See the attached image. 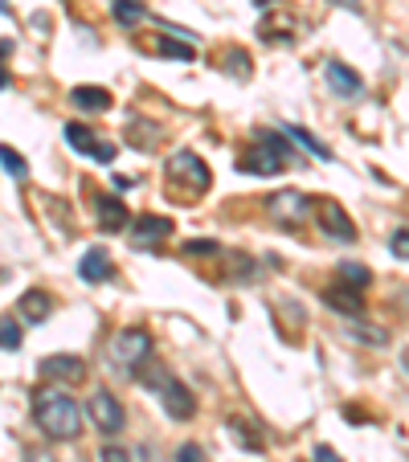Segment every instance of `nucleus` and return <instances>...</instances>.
I'll return each instance as SVG.
<instances>
[{
	"label": "nucleus",
	"mask_w": 409,
	"mask_h": 462,
	"mask_svg": "<svg viewBox=\"0 0 409 462\" xmlns=\"http://www.w3.org/2000/svg\"><path fill=\"white\" fill-rule=\"evenodd\" d=\"M33 418L50 442H74L82 438V410L74 402L66 384H42L33 397Z\"/></svg>",
	"instance_id": "nucleus-1"
},
{
	"label": "nucleus",
	"mask_w": 409,
	"mask_h": 462,
	"mask_svg": "<svg viewBox=\"0 0 409 462\" xmlns=\"http://www.w3.org/2000/svg\"><path fill=\"white\" fill-rule=\"evenodd\" d=\"M291 164H303V160H299L274 131H258L254 148H246L242 156H237V168H242L246 176H279L283 168H291Z\"/></svg>",
	"instance_id": "nucleus-2"
},
{
	"label": "nucleus",
	"mask_w": 409,
	"mask_h": 462,
	"mask_svg": "<svg viewBox=\"0 0 409 462\" xmlns=\"http://www.w3.org/2000/svg\"><path fill=\"white\" fill-rule=\"evenodd\" d=\"M164 176H168V184H172L176 201H197L200 192H209V184H213L209 164H205L197 152H176L164 164Z\"/></svg>",
	"instance_id": "nucleus-3"
},
{
	"label": "nucleus",
	"mask_w": 409,
	"mask_h": 462,
	"mask_svg": "<svg viewBox=\"0 0 409 462\" xmlns=\"http://www.w3.org/2000/svg\"><path fill=\"white\" fill-rule=\"evenodd\" d=\"M111 356L119 360V368H127L131 376H144V368H148V360H152V336L144 332V328H123L111 344Z\"/></svg>",
	"instance_id": "nucleus-4"
},
{
	"label": "nucleus",
	"mask_w": 409,
	"mask_h": 462,
	"mask_svg": "<svg viewBox=\"0 0 409 462\" xmlns=\"http://www.w3.org/2000/svg\"><path fill=\"white\" fill-rule=\"evenodd\" d=\"M266 217L283 229H299L307 217H311V197L295 189H283V192H270L266 197Z\"/></svg>",
	"instance_id": "nucleus-5"
},
{
	"label": "nucleus",
	"mask_w": 409,
	"mask_h": 462,
	"mask_svg": "<svg viewBox=\"0 0 409 462\" xmlns=\"http://www.w3.org/2000/svg\"><path fill=\"white\" fill-rule=\"evenodd\" d=\"M87 418L95 421L98 434H107V438L123 434V426H127V413H123L119 397H115V393H107V389L90 393V402H87Z\"/></svg>",
	"instance_id": "nucleus-6"
},
{
	"label": "nucleus",
	"mask_w": 409,
	"mask_h": 462,
	"mask_svg": "<svg viewBox=\"0 0 409 462\" xmlns=\"http://www.w3.org/2000/svg\"><path fill=\"white\" fill-rule=\"evenodd\" d=\"M156 393H160V405H164V413L168 418H176V421H189L192 413H197V397L189 393V384L184 381H176V376H160L156 381Z\"/></svg>",
	"instance_id": "nucleus-7"
},
{
	"label": "nucleus",
	"mask_w": 409,
	"mask_h": 462,
	"mask_svg": "<svg viewBox=\"0 0 409 462\" xmlns=\"http://www.w3.org/2000/svg\"><path fill=\"white\" fill-rule=\"evenodd\" d=\"M315 213H320V226H323V234H328L331 242H344V245L357 242V226H352V217L344 213V205L339 201L323 197V201L315 205Z\"/></svg>",
	"instance_id": "nucleus-8"
},
{
	"label": "nucleus",
	"mask_w": 409,
	"mask_h": 462,
	"mask_svg": "<svg viewBox=\"0 0 409 462\" xmlns=\"http://www.w3.org/2000/svg\"><path fill=\"white\" fill-rule=\"evenodd\" d=\"M37 373H42L45 384H79V381H87V360L82 356H45Z\"/></svg>",
	"instance_id": "nucleus-9"
},
{
	"label": "nucleus",
	"mask_w": 409,
	"mask_h": 462,
	"mask_svg": "<svg viewBox=\"0 0 409 462\" xmlns=\"http://www.w3.org/2000/svg\"><path fill=\"white\" fill-rule=\"evenodd\" d=\"M258 33H262V42H274V45L295 42L299 21H295V13H287V9H266L258 21Z\"/></svg>",
	"instance_id": "nucleus-10"
},
{
	"label": "nucleus",
	"mask_w": 409,
	"mask_h": 462,
	"mask_svg": "<svg viewBox=\"0 0 409 462\" xmlns=\"http://www.w3.org/2000/svg\"><path fill=\"white\" fill-rule=\"evenodd\" d=\"M66 143H70L74 152H82V156L103 160V164H111L115 160V143H103L95 131L82 127V123H66Z\"/></svg>",
	"instance_id": "nucleus-11"
},
{
	"label": "nucleus",
	"mask_w": 409,
	"mask_h": 462,
	"mask_svg": "<svg viewBox=\"0 0 409 462\" xmlns=\"http://www.w3.org/2000/svg\"><path fill=\"white\" fill-rule=\"evenodd\" d=\"M95 217H98V229H103V234H123V229L131 226L127 205H123L115 192H98L95 197Z\"/></svg>",
	"instance_id": "nucleus-12"
},
{
	"label": "nucleus",
	"mask_w": 409,
	"mask_h": 462,
	"mask_svg": "<svg viewBox=\"0 0 409 462\" xmlns=\"http://www.w3.org/2000/svg\"><path fill=\"white\" fill-rule=\"evenodd\" d=\"M323 79H328V87L336 90L339 98H349V103L365 95V82H360V74H352L344 61H328V66H323Z\"/></svg>",
	"instance_id": "nucleus-13"
},
{
	"label": "nucleus",
	"mask_w": 409,
	"mask_h": 462,
	"mask_svg": "<svg viewBox=\"0 0 409 462\" xmlns=\"http://www.w3.org/2000/svg\"><path fill=\"white\" fill-rule=\"evenodd\" d=\"M323 303L339 315H360L365 311V295H360L357 287H349V282H336V287L323 291Z\"/></svg>",
	"instance_id": "nucleus-14"
},
{
	"label": "nucleus",
	"mask_w": 409,
	"mask_h": 462,
	"mask_svg": "<svg viewBox=\"0 0 409 462\" xmlns=\"http://www.w3.org/2000/svg\"><path fill=\"white\" fill-rule=\"evenodd\" d=\"M79 274L87 282H111L115 279L111 254H107V250H87V254H82V262H79Z\"/></svg>",
	"instance_id": "nucleus-15"
},
{
	"label": "nucleus",
	"mask_w": 409,
	"mask_h": 462,
	"mask_svg": "<svg viewBox=\"0 0 409 462\" xmlns=\"http://www.w3.org/2000/svg\"><path fill=\"white\" fill-rule=\"evenodd\" d=\"M127 143L140 152H152L160 143V123L156 119H144V115H131L127 119Z\"/></svg>",
	"instance_id": "nucleus-16"
},
{
	"label": "nucleus",
	"mask_w": 409,
	"mask_h": 462,
	"mask_svg": "<svg viewBox=\"0 0 409 462\" xmlns=\"http://www.w3.org/2000/svg\"><path fill=\"white\" fill-rule=\"evenodd\" d=\"M226 434L234 438L242 450H266V434H262V426H254L250 418H229L226 421Z\"/></svg>",
	"instance_id": "nucleus-17"
},
{
	"label": "nucleus",
	"mask_w": 409,
	"mask_h": 462,
	"mask_svg": "<svg viewBox=\"0 0 409 462\" xmlns=\"http://www.w3.org/2000/svg\"><path fill=\"white\" fill-rule=\"evenodd\" d=\"M17 311H21V319L25 323H45L53 315V299L45 295V291H25L21 303H17Z\"/></svg>",
	"instance_id": "nucleus-18"
},
{
	"label": "nucleus",
	"mask_w": 409,
	"mask_h": 462,
	"mask_svg": "<svg viewBox=\"0 0 409 462\" xmlns=\"http://www.w3.org/2000/svg\"><path fill=\"white\" fill-rule=\"evenodd\" d=\"M172 234V221L168 217H156V213H144V217H135V229H131V237L135 242H164V237Z\"/></svg>",
	"instance_id": "nucleus-19"
},
{
	"label": "nucleus",
	"mask_w": 409,
	"mask_h": 462,
	"mask_svg": "<svg viewBox=\"0 0 409 462\" xmlns=\"http://www.w3.org/2000/svg\"><path fill=\"white\" fill-rule=\"evenodd\" d=\"M70 103L79 106V111H90V115L111 111V95H107L103 87H74L70 90Z\"/></svg>",
	"instance_id": "nucleus-20"
},
{
	"label": "nucleus",
	"mask_w": 409,
	"mask_h": 462,
	"mask_svg": "<svg viewBox=\"0 0 409 462\" xmlns=\"http://www.w3.org/2000/svg\"><path fill=\"white\" fill-rule=\"evenodd\" d=\"M111 13H115V21H119L123 29H135L144 17H148V5H144V0H115Z\"/></svg>",
	"instance_id": "nucleus-21"
},
{
	"label": "nucleus",
	"mask_w": 409,
	"mask_h": 462,
	"mask_svg": "<svg viewBox=\"0 0 409 462\" xmlns=\"http://www.w3.org/2000/svg\"><path fill=\"white\" fill-rule=\"evenodd\" d=\"M336 274H339V282H349V287H357V291H365L368 282H373V271H368L365 262H339Z\"/></svg>",
	"instance_id": "nucleus-22"
},
{
	"label": "nucleus",
	"mask_w": 409,
	"mask_h": 462,
	"mask_svg": "<svg viewBox=\"0 0 409 462\" xmlns=\"http://www.w3.org/2000/svg\"><path fill=\"white\" fill-rule=\"evenodd\" d=\"M144 50L164 53V58H181V61H189L192 53H197L189 42H172V37H156V42H144Z\"/></svg>",
	"instance_id": "nucleus-23"
},
{
	"label": "nucleus",
	"mask_w": 409,
	"mask_h": 462,
	"mask_svg": "<svg viewBox=\"0 0 409 462\" xmlns=\"http://www.w3.org/2000/svg\"><path fill=\"white\" fill-rule=\"evenodd\" d=\"M349 336L352 340H365V344H373V348H381V344H389V332H385L381 323H365V319H357L349 328Z\"/></svg>",
	"instance_id": "nucleus-24"
},
{
	"label": "nucleus",
	"mask_w": 409,
	"mask_h": 462,
	"mask_svg": "<svg viewBox=\"0 0 409 462\" xmlns=\"http://www.w3.org/2000/svg\"><path fill=\"white\" fill-rule=\"evenodd\" d=\"M283 131H287V140H291V143H303V148L311 152V156L331 160V148H328V143H320V140H315V135H311V131H307V127H283Z\"/></svg>",
	"instance_id": "nucleus-25"
},
{
	"label": "nucleus",
	"mask_w": 409,
	"mask_h": 462,
	"mask_svg": "<svg viewBox=\"0 0 409 462\" xmlns=\"http://www.w3.org/2000/svg\"><path fill=\"white\" fill-rule=\"evenodd\" d=\"M0 164H5V172H9L13 180L25 176V156H21L17 148H9V143H0Z\"/></svg>",
	"instance_id": "nucleus-26"
},
{
	"label": "nucleus",
	"mask_w": 409,
	"mask_h": 462,
	"mask_svg": "<svg viewBox=\"0 0 409 462\" xmlns=\"http://www.w3.org/2000/svg\"><path fill=\"white\" fill-rule=\"evenodd\" d=\"M0 348H5V352H17V348H21V328H17V319H0Z\"/></svg>",
	"instance_id": "nucleus-27"
},
{
	"label": "nucleus",
	"mask_w": 409,
	"mask_h": 462,
	"mask_svg": "<svg viewBox=\"0 0 409 462\" xmlns=\"http://www.w3.org/2000/svg\"><path fill=\"white\" fill-rule=\"evenodd\" d=\"M226 70H234L237 74V79H250V53H246V50H229L226 53Z\"/></svg>",
	"instance_id": "nucleus-28"
},
{
	"label": "nucleus",
	"mask_w": 409,
	"mask_h": 462,
	"mask_svg": "<svg viewBox=\"0 0 409 462\" xmlns=\"http://www.w3.org/2000/svg\"><path fill=\"white\" fill-rule=\"evenodd\" d=\"M389 250L397 254L401 262H409V229H393V237H389Z\"/></svg>",
	"instance_id": "nucleus-29"
},
{
	"label": "nucleus",
	"mask_w": 409,
	"mask_h": 462,
	"mask_svg": "<svg viewBox=\"0 0 409 462\" xmlns=\"http://www.w3.org/2000/svg\"><path fill=\"white\" fill-rule=\"evenodd\" d=\"M98 462H131V454L123 450V446H103V454H98Z\"/></svg>",
	"instance_id": "nucleus-30"
},
{
	"label": "nucleus",
	"mask_w": 409,
	"mask_h": 462,
	"mask_svg": "<svg viewBox=\"0 0 409 462\" xmlns=\"http://www.w3.org/2000/svg\"><path fill=\"white\" fill-rule=\"evenodd\" d=\"M205 454H200V446L197 442H184L181 450H176V462H200Z\"/></svg>",
	"instance_id": "nucleus-31"
},
{
	"label": "nucleus",
	"mask_w": 409,
	"mask_h": 462,
	"mask_svg": "<svg viewBox=\"0 0 409 462\" xmlns=\"http://www.w3.org/2000/svg\"><path fill=\"white\" fill-rule=\"evenodd\" d=\"M184 250L189 254H218V242H189Z\"/></svg>",
	"instance_id": "nucleus-32"
},
{
	"label": "nucleus",
	"mask_w": 409,
	"mask_h": 462,
	"mask_svg": "<svg viewBox=\"0 0 409 462\" xmlns=\"http://www.w3.org/2000/svg\"><path fill=\"white\" fill-rule=\"evenodd\" d=\"M315 462H339V454L331 446H315Z\"/></svg>",
	"instance_id": "nucleus-33"
},
{
	"label": "nucleus",
	"mask_w": 409,
	"mask_h": 462,
	"mask_svg": "<svg viewBox=\"0 0 409 462\" xmlns=\"http://www.w3.org/2000/svg\"><path fill=\"white\" fill-rule=\"evenodd\" d=\"M328 5H336V9H349V13H360V0H328Z\"/></svg>",
	"instance_id": "nucleus-34"
},
{
	"label": "nucleus",
	"mask_w": 409,
	"mask_h": 462,
	"mask_svg": "<svg viewBox=\"0 0 409 462\" xmlns=\"http://www.w3.org/2000/svg\"><path fill=\"white\" fill-rule=\"evenodd\" d=\"M25 458H29V462H53V458H50V454H45V450H29Z\"/></svg>",
	"instance_id": "nucleus-35"
},
{
	"label": "nucleus",
	"mask_w": 409,
	"mask_h": 462,
	"mask_svg": "<svg viewBox=\"0 0 409 462\" xmlns=\"http://www.w3.org/2000/svg\"><path fill=\"white\" fill-rule=\"evenodd\" d=\"M0 87H9V70L5 66H0Z\"/></svg>",
	"instance_id": "nucleus-36"
},
{
	"label": "nucleus",
	"mask_w": 409,
	"mask_h": 462,
	"mask_svg": "<svg viewBox=\"0 0 409 462\" xmlns=\"http://www.w3.org/2000/svg\"><path fill=\"white\" fill-rule=\"evenodd\" d=\"M5 53H9V42H0V58H5Z\"/></svg>",
	"instance_id": "nucleus-37"
},
{
	"label": "nucleus",
	"mask_w": 409,
	"mask_h": 462,
	"mask_svg": "<svg viewBox=\"0 0 409 462\" xmlns=\"http://www.w3.org/2000/svg\"><path fill=\"white\" fill-rule=\"evenodd\" d=\"M0 13H9V0H0Z\"/></svg>",
	"instance_id": "nucleus-38"
},
{
	"label": "nucleus",
	"mask_w": 409,
	"mask_h": 462,
	"mask_svg": "<svg viewBox=\"0 0 409 462\" xmlns=\"http://www.w3.org/2000/svg\"><path fill=\"white\" fill-rule=\"evenodd\" d=\"M258 5H274V0H258Z\"/></svg>",
	"instance_id": "nucleus-39"
}]
</instances>
